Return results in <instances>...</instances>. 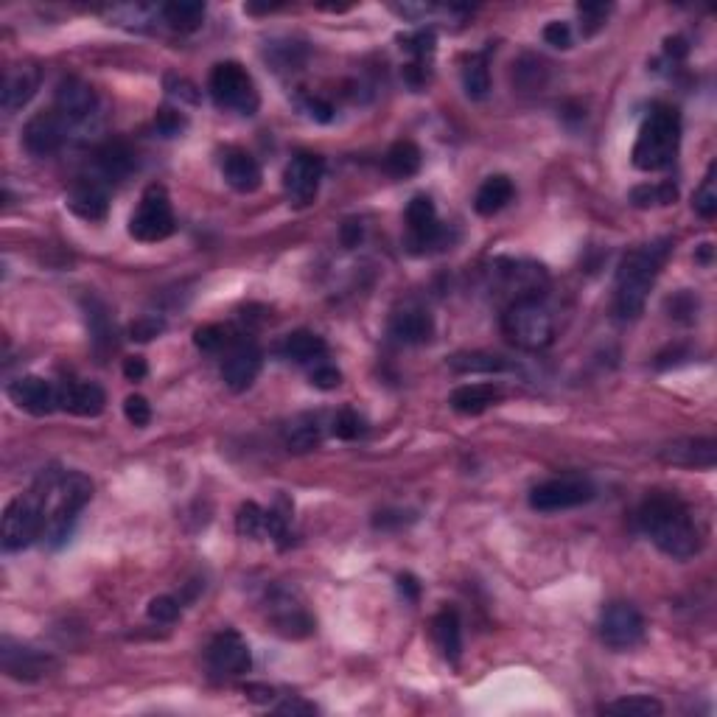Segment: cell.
<instances>
[{"mask_svg":"<svg viewBox=\"0 0 717 717\" xmlns=\"http://www.w3.org/2000/svg\"><path fill=\"white\" fill-rule=\"evenodd\" d=\"M185 115L180 110H171V107H163V110H157L155 115V127L160 135H166V138H174V135H180L185 129Z\"/></svg>","mask_w":717,"mask_h":717,"instance_id":"cell-44","label":"cell"},{"mask_svg":"<svg viewBox=\"0 0 717 717\" xmlns=\"http://www.w3.org/2000/svg\"><path fill=\"white\" fill-rule=\"evenodd\" d=\"M124 415H127V421L132 426L143 429L146 423L152 421V407H149V401L143 395H129L127 401H124Z\"/></svg>","mask_w":717,"mask_h":717,"instance_id":"cell-45","label":"cell"},{"mask_svg":"<svg viewBox=\"0 0 717 717\" xmlns=\"http://www.w3.org/2000/svg\"><path fill=\"white\" fill-rule=\"evenodd\" d=\"M278 715H317V706L309 701H300V698H289L286 703L275 706Z\"/></svg>","mask_w":717,"mask_h":717,"instance_id":"cell-51","label":"cell"},{"mask_svg":"<svg viewBox=\"0 0 717 717\" xmlns=\"http://www.w3.org/2000/svg\"><path fill=\"white\" fill-rule=\"evenodd\" d=\"M205 659H208V670L216 678H239V675L250 673V667H253L250 647L236 631L216 633L213 642L208 645Z\"/></svg>","mask_w":717,"mask_h":717,"instance_id":"cell-13","label":"cell"},{"mask_svg":"<svg viewBox=\"0 0 717 717\" xmlns=\"http://www.w3.org/2000/svg\"><path fill=\"white\" fill-rule=\"evenodd\" d=\"M320 440H323V432H320L317 415H297L295 421L286 426V449L295 451V454L317 449Z\"/></svg>","mask_w":717,"mask_h":717,"instance_id":"cell-32","label":"cell"},{"mask_svg":"<svg viewBox=\"0 0 717 717\" xmlns=\"http://www.w3.org/2000/svg\"><path fill=\"white\" fill-rule=\"evenodd\" d=\"M605 715H622V717H659L664 715V706L650 695H625L617 701H608L600 706Z\"/></svg>","mask_w":717,"mask_h":717,"instance_id":"cell-34","label":"cell"},{"mask_svg":"<svg viewBox=\"0 0 717 717\" xmlns=\"http://www.w3.org/2000/svg\"><path fill=\"white\" fill-rule=\"evenodd\" d=\"M365 236V230H362V222H356V219H348L342 230H339V239L345 247H359V241Z\"/></svg>","mask_w":717,"mask_h":717,"instance_id":"cell-52","label":"cell"},{"mask_svg":"<svg viewBox=\"0 0 717 717\" xmlns=\"http://www.w3.org/2000/svg\"><path fill=\"white\" fill-rule=\"evenodd\" d=\"M0 667H3V673L9 675V678L31 684V681L48 678L59 667V661L51 653H45V650L15 642L12 636H3L0 639Z\"/></svg>","mask_w":717,"mask_h":717,"instance_id":"cell-10","label":"cell"},{"mask_svg":"<svg viewBox=\"0 0 717 717\" xmlns=\"http://www.w3.org/2000/svg\"><path fill=\"white\" fill-rule=\"evenodd\" d=\"M678 197L673 183H661V185H639L633 188L631 202L636 208H650V205H670Z\"/></svg>","mask_w":717,"mask_h":717,"instance_id":"cell-40","label":"cell"},{"mask_svg":"<svg viewBox=\"0 0 717 717\" xmlns=\"http://www.w3.org/2000/svg\"><path fill=\"white\" fill-rule=\"evenodd\" d=\"M163 328H166V323H163L160 317H155V314H146V317H141V320H135V323H132L129 334H132V339H138V342H149V339L160 337V334H163Z\"/></svg>","mask_w":717,"mask_h":717,"instance_id":"cell-47","label":"cell"},{"mask_svg":"<svg viewBox=\"0 0 717 717\" xmlns=\"http://www.w3.org/2000/svg\"><path fill=\"white\" fill-rule=\"evenodd\" d=\"M432 639H435L437 650L443 653V659L457 664L460 653H463V631H460V617L454 608H443L440 614L432 619Z\"/></svg>","mask_w":717,"mask_h":717,"instance_id":"cell-26","label":"cell"},{"mask_svg":"<svg viewBox=\"0 0 717 717\" xmlns=\"http://www.w3.org/2000/svg\"><path fill=\"white\" fill-rule=\"evenodd\" d=\"M54 110L65 115L71 124H85L90 121L96 110H99V96L96 90L82 82L79 76H65L57 85V96H54Z\"/></svg>","mask_w":717,"mask_h":717,"instance_id":"cell-17","label":"cell"},{"mask_svg":"<svg viewBox=\"0 0 717 717\" xmlns=\"http://www.w3.org/2000/svg\"><path fill=\"white\" fill-rule=\"evenodd\" d=\"M463 87H465V96L471 101L488 99V93H491V73H488V68H485L482 59H471V62L465 65Z\"/></svg>","mask_w":717,"mask_h":717,"instance_id":"cell-38","label":"cell"},{"mask_svg":"<svg viewBox=\"0 0 717 717\" xmlns=\"http://www.w3.org/2000/svg\"><path fill=\"white\" fill-rule=\"evenodd\" d=\"M659 460L678 468H715L717 440L715 437H684L659 449Z\"/></svg>","mask_w":717,"mask_h":717,"instance_id":"cell-18","label":"cell"},{"mask_svg":"<svg viewBox=\"0 0 717 717\" xmlns=\"http://www.w3.org/2000/svg\"><path fill=\"white\" fill-rule=\"evenodd\" d=\"M261 367H264V353L253 339H236L227 348L225 362H222V379L233 393H244L255 384Z\"/></svg>","mask_w":717,"mask_h":717,"instance_id":"cell-14","label":"cell"},{"mask_svg":"<svg viewBox=\"0 0 717 717\" xmlns=\"http://www.w3.org/2000/svg\"><path fill=\"white\" fill-rule=\"evenodd\" d=\"M174 233V211H171L169 191L163 185H149L143 191L138 211L129 219V236L143 244L166 241Z\"/></svg>","mask_w":717,"mask_h":717,"instance_id":"cell-8","label":"cell"},{"mask_svg":"<svg viewBox=\"0 0 717 717\" xmlns=\"http://www.w3.org/2000/svg\"><path fill=\"white\" fill-rule=\"evenodd\" d=\"M513 194H516L513 180L505 177V174H493V177H488L485 183L479 185L477 197H474V211L479 216H493V213H499L502 208L510 205Z\"/></svg>","mask_w":717,"mask_h":717,"instance_id":"cell-29","label":"cell"},{"mask_svg":"<svg viewBox=\"0 0 717 717\" xmlns=\"http://www.w3.org/2000/svg\"><path fill=\"white\" fill-rule=\"evenodd\" d=\"M636 519H639L642 533L667 558L689 561L701 552V530L692 519V510L675 493H647L645 502L639 505Z\"/></svg>","mask_w":717,"mask_h":717,"instance_id":"cell-1","label":"cell"},{"mask_svg":"<svg viewBox=\"0 0 717 717\" xmlns=\"http://www.w3.org/2000/svg\"><path fill=\"white\" fill-rule=\"evenodd\" d=\"M311 384L317 387V390H337L339 384H342V373H339L334 365H320L311 370Z\"/></svg>","mask_w":717,"mask_h":717,"instance_id":"cell-48","label":"cell"},{"mask_svg":"<svg viewBox=\"0 0 717 717\" xmlns=\"http://www.w3.org/2000/svg\"><path fill=\"white\" fill-rule=\"evenodd\" d=\"M505 337L521 351H544L555 339V320L544 306V300L535 295L516 297L502 317Z\"/></svg>","mask_w":717,"mask_h":717,"instance_id":"cell-6","label":"cell"},{"mask_svg":"<svg viewBox=\"0 0 717 717\" xmlns=\"http://www.w3.org/2000/svg\"><path fill=\"white\" fill-rule=\"evenodd\" d=\"M85 323L87 331H90V342L99 356H107L110 351H115V323L110 317V309L107 303L99 300L96 295L85 297Z\"/></svg>","mask_w":717,"mask_h":717,"instance_id":"cell-25","label":"cell"},{"mask_svg":"<svg viewBox=\"0 0 717 717\" xmlns=\"http://www.w3.org/2000/svg\"><path fill=\"white\" fill-rule=\"evenodd\" d=\"M407 513H401V510H384V513H379L376 519H373V524L379 527V530H390V527H401V524H407V521H412L415 516H409V519H404Z\"/></svg>","mask_w":717,"mask_h":717,"instance_id":"cell-54","label":"cell"},{"mask_svg":"<svg viewBox=\"0 0 717 717\" xmlns=\"http://www.w3.org/2000/svg\"><path fill=\"white\" fill-rule=\"evenodd\" d=\"M309 115L311 118H317V121H331L334 118V107L323 99H311L309 101Z\"/></svg>","mask_w":717,"mask_h":717,"instance_id":"cell-56","label":"cell"},{"mask_svg":"<svg viewBox=\"0 0 717 717\" xmlns=\"http://www.w3.org/2000/svg\"><path fill=\"white\" fill-rule=\"evenodd\" d=\"M160 15L171 29L194 31L205 20V3H199V0H171L160 9Z\"/></svg>","mask_w":717,"mask_h":717,"instance_id":"cell-33","label":"cell"},{"mask_svg":"<svg viewBox=\"0 0 717 717\" xmlns=\"http://www.w3.org/2000/svg\"><path fill=\"white\" fill-rule=\"evenodd\" d=\"M146 373H149V365H146L143 356H129V359H124V376H127L129 381H143L146 379Z\"/></svg>","mask_w":717,"mask_h":717,"instance_id":"cell-53","label":"cell"},{"mask_svg":"<svg viewBox=\"0 0 717 717\" xmlns=\"http://www.w3.org/2000/svg\"><path fill=\"white\" fill-rule=\"evenodd\" d=\"M390 337L401 345H423L435 337V320L423 309H404L390 320Z\"/></svg>","mask_w":717,"mask_h":717,"instance_id":"cell-24","label":"cell"},{"mask_svg":"<svg viewBox=\"0 0 717 717\" xmlns=\"http://www.w3.org/2000/svg\"><path fill=\"white\" fill-rule=\"evenodd\" d=\"M670 247H673L670 239L647 241L622 258L617 272V295H614V314L619 320H636L645 311L647 295L659 281Z\"/></svg>","mask_w":717,"mask_h":717,"instance_id":"cell-2","label":"cell"},{"mask_svg":"<svg viewBox=\"0 0 717 717\" xmlns=\"http://www.w3.org/2000/svg\"><path fill=\"white\" fill-rule=\"evenodd\" d=\"M211 96L216 107L239 115L258 113V90L253 76L239 62H219L211 73Z\"/></svg>","mask_w":717,"mask_h":717,"instance_id":"cell-7","label":"cell"},{"mask_svg":"<svg viewBox=\"0 0 717 717\" xmlns=\"http://www.w3.org/2000/svg\"><path fill=\"white\" fill-rule=\"evenodd\" d=\"M149 617L155 619V622H163V625L177 622V619H180V600H174V597H155V600L149 603Z\"/></svg>","mask_w":717,"mask_h":717,"instance_id":"cell-46","label":"cell"},{"mask_svg":"<svg viewBox=\"0 0 717 717\" xmlns=\"http://www.w3.org/2000/svg\"><path fill=\"white\" fill-rule=\"evenodd\" d=\"M96 166H99L101 177L107 183H118L129 177V171L135 169V155L124 141H107L96 152Z\"/></svg>","mask_w":717,"mask_h":717,"instance_id":"cell-28","label":"cell"},{"mask_svg":"<svg viewBox=\"0 0 717 717\" xmlns=\"http://www.w3.org/2000/svg\"><path fill=\"white\" fill-rule=\"evenodd\" d=\"M272 625H275V631L289 636V639H300V636H309L314 631V619L300 605L289 603H283L281 611L272 614Z\"/></svg>","mask_w":717,"mask_h":717,"instance_id":"cell-36","label":"cell"},{"mask_svg":"<svg viewBox=\"0 0 717 717\" xmlns=\"http://www.w3.org/2000/svg\"><path fill=\"white\" fill-rule=\"evenodd\" d=\"M645 617L631 603H611L600 617V636L611 650H633L645 642Z\"/></svg>","mask_w":717,"mask_h":717,"instance_id":"cell-11","label":"cell"},{"mask_svg":"<svg viewBox=\"0 0 717 717\" xmlns=\"http://www.w3.org/2000/svg\"><path fill=\"white\" fill-rule=\"evenodd\" d=\"M544 40H547L552 48H569V45H572V29H569V23H561V20L549 23L547 29H544Z\"/></svg>","mask_w":717,"mask_h":717,"instance_id":"cell-49","label":"cell"},{"mask_svg":"<svg viewBox=\"0 0 717 717\" xmlns=\"http://www.w3.org/2000/svg\"><path fill=\"white\" fill-rule=\"evenodd\" d=\"M54 479H57V471H45L29 493L17 496L6 505L3 533H0L6 552H20V549L31 547L45 533V502H48Z\"/></svg>","mask_w":717,"mask_h":717,"instance_id":"cell-3","label":"cell"},{"mask_svg":"<svg viewBox=\"0 0 717 717\" xmlns=\"http://www.w3.org/2000/svg\"><path fill=\"white\" fill-rule=\"evenodd\" d=\"M423 155L421 149L412 141H398L390 146V152L384 155V171L395 180H407L412 174L421 171Z\"/></svg>","mask_w":717,"mask_h":717,"instance_id":"cell-30","label":"cell"},{"mask_svg":"<svg viewBox=\"0 0 717 717\" xmlns=\"http://www.w3.org/2000/svg\"><path fill=\"white\" fill-rule=\"evenodd\" d=\"M325 163L320 155L311 152H300L289 160V166L283 171V191L295 205H309L320 191V180H323Z\"/></svg>","mask_w":717,"mask_h":717,"instance_id":"cell-15","label":"cell"},{"mask_svg":"<svg viewBox=\"0 0 717 717\" xmlns=\"http://www.w3.org/2000/svg\"><path fill=\"white\" fill-rule=\"evenodd\" d=\"M362 432H365L362 418H359L353 409H339L337 418H334V435H337L339 440H356Z\"/></svg>","mask_w":717,"mask_h":717,"instance_id":"cell-42","label":"cell"},{"mask_svg":"<svg viewBox=\"0 0 717 717\" xmlns=\"http://www.w3.org/2000/svg\"><path fill=\"white\" fill-rule=\"evenodd\" d=\"M9 398L15 401L17 407L26 409L29 415H51L59 407V390H54L51 384L40 376H20L9 384Z\"/></svg>","mask_w":717,"mask_h":717,"instance_id":"cell-19","label":"cell"},{"mask_svg":"<svg viewBox=\"0 0 717 717\" xmlns=\"http://www.w3.org/2000/svg\"><path fill=\"white\" fill-rule=\"evenodd\" d=\"M68 208H71L79 219L85 222H101L107 211H110V191L107 183L93 180V177H82L71 185L68 191Z\"/></svg>","mask_w":717,"mask_h":717,"instance_id":"cell-20","label":"cell"},{"mask_svg":"<svg viewBox=\"0 0 717 717\" xmlns=\"http://www.w3.org/2000/svg\"><path fill=\"white\" fill-rule=\"evenodd\" d=\"M71 121L65 115H59L57 110H48V113H37L29 118V124L23 127V146L31 157H51L57 155L59 149L68 141V132H71Z\"/></svg>","mask_w":717,"mask_h":717,"instance_id":"cell-12","label":"cell"},{"mask_svg":"<svg viewBox=\"0 0 717 717\" xmlns=\"http://www.w3.org/2000/svg\"><path fill=\"white\" fill-rule=\"evenodd\" d=\"M269 527V510L258 507L255 502H244L236 516V530L244 538H267Z\"/></svg>","mask_w":717,"mask_h":717,"instance_id":"cell-37","label":"cell"},{"mask_svg":"<svg viewBox=\"0 0 717 717\" xmlns=\"http://www.w3.org/2000/svg\"><path fill=\"white\" fill-rule=\"evenodd\" d=\"M233 342H236V339H233V334H230L227 325L213 323V325H202V328L194 331V345L205 353H216L222 351V348H230Z\"/></svg>","mask_w":717,"mask_h":717,"instance_id":"cell-39","label":"cell"},{"mask_svg":"<svg viewBox=\"0 0 717 717\" xmlns=\"http://www.w3.org/2000/svg\"><path fill=\"white\" fill-rule=\"evenodd\" d=\"M591 499H594V485H591L589 479L577 477V474L538 482L530 491V507L538 510V513H561V510L586 505Z\"/></svg>","mask_w":717,"mask_h":717,"instance_id":"cell-9","label":"cell"},{"mask_svg":"<svg viewBox=\"0 0 717 717\" xmlns=\"http://www.w3.org/2000/svg\"><path fill=\"white\" fill-rule=\"evenodd\" d=\"M449 367L454 373H505L507 362L502 356L493 353L471 351V353H454L449 359Z\"/></svg>","mask_w":717,"mask_h":717,"instance_id":"cell-35","label":"cell"},{"mask_svg":"<svg viewBox=\"0 0 717 717\" xmlns=\"http://www.w3.org/2000/svg\"><path fill=\"white\" fill-rule=\"evenodd\" d=\"M502 398V390L496 384H463L451 393L449 404L460 415H482Z\"/></svg>","mask_w":717,"mask_h":717,"instance_id":"cell-27","label":"cell"},{"mask_svg":"<svg viewBox=\"0 0 717 717\" xmlns=\"http://www.w3.org/2000/svg\"><path fill=\"white\" fill-rule=\"evenodd\" d=\"M611 12V6H605V3H583V6H577V15H580V26H583V34L591 37L594 31L600 29L605 23V17Z\"/></svg>","mask_w":717,"mask_h":717,"instance_id":"cell-43","label":"cell"},{"mask_svg":"<svg viewBox=\"0 0 717 717\" xmlns=\"http://www.w3.org/2000/svg\"><path fill=\"white\" fill-rule=\"evenodd\" d=\"M40 90V71L31 65H15L3 76V87H0V104L6 113L23 110Z\"/></svg>","mask_w":717,"mask_h":717,"instance_id":"cell-21","label":"cell"},{"mask_svg":"<svg viewBox=\"0 0 717 717\" xmlns=\"http://www.w3.org/2000/svg\"><path fill=\"white\" fill-rule=\"evenodd\" d=\"M692 208L698 216L703 219H712L717 213V188H715V166H709L706 177H703L701 188L695 191V199H692Z\"/></svg>","mask_w":717,"mask_h":717,"instance_id":"cell-41","label":"cell"},{"mask_svg":"<svg viewBox=\"0 0 717 717\" xmlns=\"http://www.w3.org/2000/svg\"><path fill=\"white\" fill-rule=\"evenodd\" d=\"M681 143V115L675 107H653L633 143V166L639 171L667 169L678 155Z\"/></svg>","mask_w":717,"mask_h":717,"instance_id":"cell-4","label":"cell"},{"mask_svg":"<svg viewBox=\"0 0 717 717\" xmlns=\"http://www.w3.org/2000/svg\"><path fill=\"white\" fill-rule=\"evenodd\" d=\"M404 48L412 51V54H418V57H426V54L435 51V34H432V31H418L415 37H407V40H404Z\"/></svg>","mask_w":717,"mask_h":717,"instance_id":"cell-50","label":"cell"},{"mask_svg":"<svg viewBox=\"0 0 717 717\" xmlns=\"http://www.w3.org/2000/svg\"><path fill=\"white\" fill-rule=\"evenodd\" d=\"M93 499V482L85 474H57L48 502H45V538L51 547H59L68 541L73 524L87 502Z\"/></svg>","mask_w":717,"mask_h":717,"instance_id":"cell-5","label":"cell"},{"mask_svg":"<svg viewBox=\"0 0 717 717\" xmlns=\"http://www.w3.org/2000/svg\"><path fill=\"white\" fill-rule=\"evenodd\" d=\"M59 407L68 409L79 418H96L107 407V393L93 381H82V384H65L59 390Z\"/></svg>","mask_w":717,"mask_h":717,"instance_id":"cell-23","label":"cell"},{"mask_svg":"<svg viewBox=\"0 0 717 717\" xmlns=\"http://www.w3.org/2000/svg\"><path fill=\"white\" fill-rule=\"evenodd\" d=\"M222 177L239 194H255L261 188V183H264L258 160L250 152H244V149L225 152V157H222Z\"/></svg>","mask_w":717,"mask_h":717,"instance_id":"cell-22","label":"cell"},{"mask_svg":"<svg viewBox=\"0 0 717 717\" xmlns=\"http://www.w3.org/2000/svg\"><path fill=\"white\" fill-rule=\"evenodd\" d=\"M398 591L404 594V600L415 603V600H418V594H421V586H418V580H415L412 575H401L398 577Z\"/></svg>","mask_w":717,"mask_h":717,"instance_id":"cell-55","label":"cell"},{"mask_svg":"<svg viewBox=\"0 0 717 717\" xmlns=\"http://www.w3.org/2000/svg\"><path fill=\"white\" fill-rule=\"evenodd\" d=\"M664 51H667V54H670L673 59H684L689 54V45H687V40H681V37H670Z\"/></svg>","mask_w":717,"mask_h":717,"instance_id":"cell-57","label":"cell"},{"mask_svg":"<svg viewBox=\"0 0 717 717\" xmlns=\"http://www.w3.org/2000/svg\"><path fill=\"white\" fill-rule=\"evenodd\" d=\"M281 353L286 359H295V362H320L328 353V345L314 331H292L289 337L283 339Z\"/></svg>","mask_w":717,"mask_h":717,"instance_id":"cell-31","label":"cell"},{"mask_svg":"<svg viewBox=\"0 0 717 717\" xmlns=\"http://www.w3.org/2000/svg\"><path fill=\"white\" fill-rule=\"evenodd\" d=\"M407 225V244L412 253H429L432 247L443 244V227L437 222L435 202L426 194L412 197V202L407 205Z\"/></svg>","mask_w":717,"mask_h":717,"instance_id":"cell-16","label":"cell"}]
</instances>
